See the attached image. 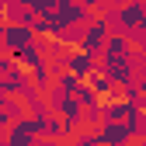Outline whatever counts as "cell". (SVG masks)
I'll return each instance as SVG.
<instances>
[{
	"label": "cell",
	"instance_id": "1",
	"mask_svg": "<svg viewBox=\"0 0 146 146\" xmlns=\"http://www.w3.org/2000/svg\"><path fill=\"white\" fill-rule=\"evenodd\" d=\"M101 38H104V25H94V28L87 31V38H84V49L87 52H98V42Z\"/></svg>",
	"mask_w": 146,
	"mask_h": 146
},
{
	"label": "cell",
	"instance_id": "2",
	"mask_svg": "<svg viewBox=\"0 0 146 146\" xmlns=\"http://www.w3.org/2000/svg\"><path fill=\"white\" fill-rule=\"evenodd\" d=\"M70 66L84 73V70H90V56H84V52H77V56H73V59H70Z\"/></svg>",
	"mask_w": 146,
	"mask_h": 146
}]
</instances>
